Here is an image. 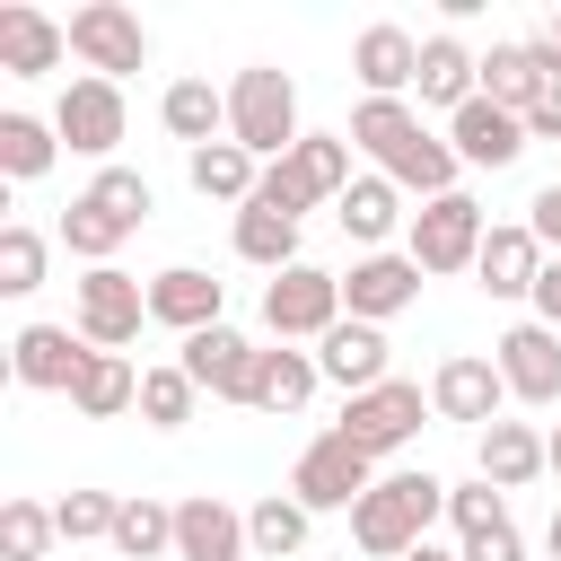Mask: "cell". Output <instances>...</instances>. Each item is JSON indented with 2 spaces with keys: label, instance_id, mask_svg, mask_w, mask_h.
<instances>
[{
  "label": "cell",
  "instance_id": "6da1fadb",
  "mask_svg": "<svg viewBox=\"0 0 561 561\" xmlns=\"http://www.w3.org/2000/svg\"><path fill=\"white\" fill-rule=\"evenodd\" d=\"M351 149H368L377 175H386L394 193H421V202L456 193V167H465V158H456L403 96H359V114H351Z\"/></svg>",
  "mask_w": 561,
  "mask_h": 561
},
{
  "label": "cell",
  "instance_id": "7a4b0ae2",
  "mask_svg": "<svg viewBox=\"0 0 561 561\" xmlns=\"http://www.w3.org/2000/svg\"><path fill=\"white\" fill-rule=\"evenodd\" d=\"M447 508V482L438 473H377V491L351 508V543L368 561H403L430 543V517Z\"/></svg>",
  "mask_w": 561,
  "mask_h": 561
},
{
  "label": "cell",
  "instance_id": "3957f363",
  "mask_svg": "<svg viewBox=\"0 0 561 561\" xmlns=\"http://www.w3.org/2000/svg\"><path fill=\"white\" fill-rule=\"evenodd\" d=\"M228 140H237L245 158H272V167L307 140V131H298V88H289V70L254 61V70L228 79Z\"/></svg>",
  "mask_w": 561,
  "mask_h": 561
},
{
  "label": "cell",
  "instance_id": "277c9868",
  "mask_svg": "<svg viewBox=\"0 0 561 561\" xmlns=\"http://www.w3.org/2000/svg\"><path fill=\"white\" fill-rule=\"evenodd\" d=\"M377 456L368 447H351L342 430H324V438H307V456L289 465V500L316 517V508H359L368 491H377V473H368Z\"/></svg>",
  "mask_w": 561,
  "mask_h": 561
},
{
  "label": "cell",
  "instance_id": "5b68a950",
  "mask_svg": "<svg viewBox=\"0 0 561 561\" xmlns=\"http://www.w3.org/2000/svg\"><path fill=\"white\" fill-rule=\"evenodd\" d=\"M263 324H272V342H324V333L342 324V280L316 272V263L272 272V280H263Z\"/></svg>",
  "mask_w": 561,
  "mask_h": 561
},
{
  "label": "cell",
  "instance_id": "8992f818",
  "mask_svg": "<svg viewBox=\"0 0 561 561\" xmlns=\"http://www.w3.org/2000/svg\"><path fill=\"white\" fill-rule=\"evenodd\" d=\"M482 237H491V228H482V202L456 184V193H438V202L412 210V245H403V254H412L421 272H473Z\"/></svg>",
  "mask_w": 561,
  "mask_h": 561
},
{
  "label": "cell",
  "instance_id": "52a82bcc",
  "mask_svg": "<svg viewBox=\"0 0 561 561\" xmlns=\"http://www.w3.org/2000/svg\"><path fill=\"white\" fill-rule=\"evenodd\" d=\"M70 53L88 61V79H123L149 61V26L123 0H88V9H70Z\"/></svg>",
  "mask_w": 561,
  "mask_h": 561
},
{
  "label": "cell",
  "instance_id": "ba28073f",
  "mask_svg": "<svg viewBox=\"0 0 561 561\" xmlns=\"http://www.w3.org/2000/svg\"><path fill=\"white\" fill-rule=\"evenodd\" d=\"M421 412H430V394H421L412 377H386V386H368V394H351L333 430H342L351 447H368V456H394V447H403V438L421 430Z\"/></svg>",
  "mask_w": 561,
  "mask_h": 561
},
{
  "label": "cell",
  "instance_id": "9c48e42d",
  "mask_svg": "<svg viewBox=\"0 0 561 561\" xmlns=\"http://www.w3.org/2000/svg\"><path fill=\"white\" fill-rule=\"evenodd\" d=\"M140 324H149V289H140L123 263H96V272L79 280V333H88L96 351H123V342H140Z\"/></svg>",
  "mask_w": 561,
  "mask_h": 561
},
{
  "label": "cell",
  "instance_id": "30bf717a",
  "mask_svg": "<svg viewBox=\"0 0 561 561\" xmlns=\"http://www.w3.org/2000/svg\"><path fill=\"white\" fill-rule=\"evenodd\" d=\"M447 517H456V552L465 561H526L517 543V517L491 482H447Z\"/></svg>",
  "mask_w": 561,
  "mask_h": 561
},
{
  "label": "cell",
  "instance_id": "8fae6325",
  "mask_svg": "<svg viewBox=\"0 0 561 561\" xmlns=\"http://www.w3.org/2000/svg\"><path fill=\"white\" fill-rule=\"evenodd\" d=\"M53 131H61L79 158H114V140H123V88H114V79H70V88L53 96Z\"/></svg>",
  "mask_w": 561,
  "mask_h": 561
},
{
  "label": "cell",
  "instance_id": "7c38bea8",
  "mask_svg": "<svg viewBox=\"0 0 561 561\" xmlns=\"http://www.w3.org/2000/svg\"><path fill=\"white\" fill-rule=\"evenodd\" d=\"M88 359H96V342L70 333V324H26V333L9 342V368H18V386H35V394H70Z\"/></svg>",
  "mask_w": 561,
  "mask_h": 561
},
{
  "label": "cell",
  "instance_id": "4fadbf2b",
  "mask_svg": "<svg viewBox=\"0 0 561 561\" xmlns=\"http://www.w3.org/2000/svg\"><path fill=\"white\" fill-rule=\"evenodd\" d=\"M500 403H508L500 359H473V351L438 359V377H430V412H438V421H473V430H491V421H500Z\"/></svg>",
  "mask_w": 561,
  "mask_h": 561
},
{
  "label": "cell",
  "instance_id": "5bb4252c",
  "mask_svg": "<svg viewBox=\"0 0 561 561\" xmlns=\"http://www.w3.org/2000/svg\"><path fill=\"white\" fill-rule=\"evenodd\" d=\"M491 359H500V377H508L517 403H561V333L552 324H508L491 342Z\"/></svg>",
  "mask_w": 561,
  "mask_h": 561
},
{
  "label": "cell",
  "instance_id": "9a60e30c",
  "mask_svg": "<svg viewBox=\"0 0 561 561\" xmlns=\"http://www.w3.org/2000/svg\"><path fill=\"white\" fill-rule=\"evenodd\" d=\"M421 298V263L412 254H359L351 272H342V307L359 316V324H386V316H403Z\"/></svg>",
  "mask_w": 561,
  "mask_h": 561
},
{
  "label": "cell",
  "instance_id": "2e32d148",
  "mask_svg": "<svg viewBox=\"0 0 561 561\" xmlns=\"http://www.w3.org/2000/svg\"><path fill=\"white\" fill-rule=\"evenodd\" d=\"M219 307H228V280H210L202 263H167V272L149 280V316H158V324H175L184 342H193V333H210V324H219Z\"/></svg>",
  "mask_w": 561,
  "mask_h": 561
},
{
  "label": "cell",
  "instance_id": "e0dca14e",
  "mask_svg": "<svg viewBox=\"0 0 561 561\" xmlns=\"http://www.w3.org/2000/svg\"><path fill=\"white\" fill-rule=\"evenodd\" d=\"M61 53H70V26L61 18H44L26 0L0 9V70L9 79H44V70H61Z\"/></svg>",
  "mask_w": 561,
  "mask_h": 561
},
{
  "label": "cell",
  "instance_id": "ac0fdd59",
  "mask_svg": "<svg viewBox=\"0 0 561 561\" xmlns=\"http://www.w3.org/2000/svg\"><path fill=\"white\" fill-rule=\"evenodd\" d=\"M543 245H535V228L526 219H508V228H491L482 237V254H473V280L491 289V298H535V280H543Z\"/></svg>",
  "mask_w": 561,
  "mask_h": 561
},
{
  "label": "cell",
  "instance_id": "d6986e66",
  "mask_svg": "<svg viewBox=\"0 0 561 561\" xmlns=\"http://www.w3.org/2000/svg\"><path fill=\"white\" fill-rule=\"evenodd\" d=\"M202 394H219V403H245V386H254V342L245 333H228V324H210V333H193L184 342V359H175Z\"/></svg>",
  "mask_w": 561,
  "mask_h": 561
},
{
  "label": "cell",
  "instance_id": "ffe728a7",
  "mask_svg": "<svg viewBox=\"0 0 561 561\" xmlns=\"http://www.w3.org/2000/svg\"><path fill=\"white\" fill-rule=\"evenodd\" d=\"M245 552L254 543H245V517L228 500H210V491L175 500V561H245Z\"/></svg>",
  "mask_w": 561,
  "mask_h": 561
},
{
  "label": "cell",
  "instance_id": "44dd1931",
  "mask_svg": "<svg viewBox=\"0 0 561 561\" xmlns=\"http://www.w3.org/2000/svg\"><path fill=\"white\" fill-rule=\"evenodd\" d=\"M351 70H359V88L368 96H403V88H421V35H403V26H359V44H351Z\"/></svg>",
  "mask_w": 561,
  "mask_h": 561
},
{
  "label": "cell",
  "instance_id": "7402d4cb",
  "mask_svg": "<svg viewBox=\"0 0 561 561\" xmlns=\"http://www.w3.org/2000/svg\"><path fill=\"white\" fill-rule=\"evenodd\" d=\"M447 149H456L465 167H517V149H526V123H517L508 105L473 96L465 114H447Z\"/></svg>",
  "mask_w": 561,
  "mask_h": 561
},
{
  "label": "cell",
  "instance_id": "603a6c76",
  "mask_svg": "<svg viewBox=\"0 0 561 561\" xmlns=\"http://www.w3.org/2000/svg\"><path fill=\"white\" fill-rule=\"evenodd\" d=\"M316 368H324L342 394H368V386H386V333L359 324V316H342V324L316 342Z\"/></svg>",
  "mask_w": 561,
  "mask_h": 561
},
{
  "label": "cell",
  "instance_id": "cb8c5ba5",
  "mask_svg": "<svg viewBox=\"0 0 561 561\" xmlns=\"http://www.w3.org/2000/svg\"><path fill=\"white\" fill-rule=\"evenodd\" d=\"M473 96H482V61H473L456 35H421V105L465 114Z\"/></svg>",
  "mask_w": 561,
  "mask_h": 561
},
{
  "label": "cell",
  "instance_id": "d4e9b609",
  "mask_svg": "<svg viewBox=\"0 0 561 561\" xmlns=\"http://www.w3.org/2000/svg\"><path fill=\"white\" fill-rule=\"evenodd\" d=\"M316 351H289V342H272V351H254V386H245V403L254 412H298L307 394H316Z\"/></svg>",
  "mask_w": 561,
  "mask_h": 561
},
{
  "label": "cell",
  "instance_id": "484cf974",
  "mask_svg": "<svg viewBox=\"0 0 561 561\" xmlns=\"http://www.w3.org/2000/svg\"><path fill=\"white\" fill-rule=\"evenodd\" d=\"M473 456H482V482H491V491H526V482H535V473L552 465V447H543V438H535L526 421H491Z\"/></svg>",
  "mask_w": 561,
  "mask_h": 561
},
{
  "label": "cell",
  "instance_id": "4316f807",
  "mask_svg": "<svg viewBox=\"0 0 561 561\" xmlns=\"http://www.w3.org/2000/svg\"><path fill=\"white\" fill-rule=\"evenodd\" d=\"M482 96H491V105H508V114L526 123V114L552 96V79L535 70V44H491V53H482Z\"/></svg>",
  "mask_w": 561,
  "mask_h": 561
},
{
  "label": "cell",
  "instance_id": "83f0119b",
  "mask_svg": "<svg viewBox=\"0 0 561 561\" xmlns=\"http://www.w3.org/2000/svg\"><path fill=\"white\" fill-rule=\"evenodd\" d=\"M158 123H167L184 149H210V140H228V96H219L210 79H175V88L158 96Z\"/></svg>",
  "mask_w": 561,
  "mask_h": 561
},
{
  "label": "cell",
  "instance_id": "f1b7e54d",
  "mask_svg": "<svg viewBox=\"0 0 561 561\" xmlns=\"http://www.w3.org/2000/svg\"><path fill=\"white\" fill-rule=\"evenodd\" d=\"M280 167L298 175V193H307V202H342V193L359 184V175H351V131H307Z\"/></svg>",
  "mask_w": 561,
  "mask_h": 561
},
{
  "label": "cell",
  "instance_id": "f546056e",
  "mask_svg": "<svg viewBox=\"0 0 561 561\" xmlns=\"http://www.w3.org/2000/svg\"><path fill=\"white\" fill-rule=\"evenodd\" d=\"M184 175H193V193L202 202H254V184H263V167L237 149V140H210V149H184Z\"/></svg>",
  "mask_w": 561,
  "mask_h": 561
},
{
  "label": "cell",
  "instance_id": "4dcf8cb0",
  "mask_svg": "<svg viewBox=\"0 0 561 561\" xmlns=\"http://www.w3.org/2000/svg\"><path fill=\"white\" fill-rule=\"evenodd\" d=\"M333 219H342V237H351V245L386 254V237H394V219H403V193H394L386 175H359V184L333 202Z\"/></svg>",
  "mask_w": 561,
  "mask_h": 561
},
{
  "label": "cell",
  "instance_id": "1f68e13d",
  "mask_svg": "<svg viewBox=\"0 0 561 561\" xmlns=\"http://www.w3.org/2000/svg\"><path fill=\"white\" fill-rule=\"evenodd\" d=\"M70 403H79L88 421H114V412H140V368H131L123 351H96V359L79 368V386H70Z\"/></svg>",
  "mask_w": 561,
  "mask_h": 561
},
{
  "label": "cell",
  "instance_id": "d6a6232c",
  "mask_svg": "<svg viewBox=\"0 0 561 561\" xmlns=\"http://www.w3.org/2000/svg\"><path fill=\"white\" fill-rule=\"evenodd\" d=\"M123 561H175V508L167 500H123V517H114V535H105Z\"/></svg>",
  "mask_w": 561,
  "mask_h": 561
},
{
  "label": "cell",
  "instance_id": "836d02e7",
  "mask_svg": "<svg viewBox=\"0 0 561 561\" xmlns=\"http://www.w3.org/2000/svg\"><path fill=\"white\" fill-rule=\"evenodd\" d=\"M237 254L263 263V272H289V263H298V219L272 210V202H245V210H237Z\"/></svg>",
  "mask_w": 561,
  "mask_h": 561
},
{
  "label": "cell",
  "instance_id": "e575fe53",
  "mask_svg": "<svg viewBox=\"0 0 561 561\" xmlns=\"http://www.w3.org/2000/svg\"><path fill=\"white\" fill-rule=\"evenodd\" d=\"M53 158H61V131H53V123H35V114H0V175H9V184H35Z\"/></svg>",
  "mask_w": 561,
  "mask_h": 561
},
{
  "label": "cell",
  "instance_id": "d590c367",
  "mask_svg": "<svg viewBox=\"0 0 561 561\" xmlns=\"http://www.w3.org/2000/svg\"><path fill=\"white\" fill-rule=\"evenodd\" d=\"M245 543H254L263 561H289V552L307 543V508H298V500H280V491H272V500H254V508H245Z\"/></svg>",
  "mask_w": 561,
  "mask_h": 561
},
{
  "label": "cell",
  "instance_id": "8d00e7d4",
  "mask_svg": "<svg viewBox=\"0 0 561 561\" xmlns=\"http://www.w3.org/2000/svg\"><path fill=\"white\" fill-rule=\"evenodd\" d=\"M193 403H202V386H193L184 368H140V421H149V430H184Z\"/></svg>",
  "mask_w": 561,
  "mask_h": 561
},
{
  "label": "cell",
  "instance_id": "74e56055",
  "mask_svg": "<svg viewBox=\"0 0 561 561\" xmlns=\"http://www.w3.org/2000/svg\"><path fill=\"white\" fill-rule=\"evenodd\" d=\"M88 202H96V210H105V219H114L123 237H131V228H140V219L158 210V193H149V175H131V167H105V175L88 184Z\"/></svg>",
  "mask_w": 561,
  "mask_h": 561
},
{
  "label": "cell",
  "instance_id": "f35d334b",
  "mask_svg": "<svg viewBox=\"0 0 561 561\" xmlns=\"http://www.w3.org/2000/svg\"><path fill=\"white\" fill-rule=\"evenodd\" d=\"M61 245H70V254H79V263L96 272V263H114V245H123V228H114V219H105V210H96V202L79 193V202L61 210Z\"/></svg>",
  "mask_w": 561,
  "mask_h": 561
},
{
  "label": "cell",
  "instance_id": "ab89813d",
  "mask_svg": "<svg viewBox=\"0 0 561 561\" xmlns=\"http://www.w3.org/2000/svg\"><path fill=\"white\" fill-rule=\"evenodd\" d=\"M0 289H9V298L44 289V237H35L26 219H9V228H0Z\"/></svg>",
  "mask_w": 561,
  "mask_h": 561
},
{
  "label": "cell",
  "instance_id": "60d3db41",
  "mask_svg": "<svg viewBox=\"0 0 561 561\" xmlns=\"http://www.w3.org/2000/svg\"><path fill=\"white\" fill-rule=\"evenodd\" d=\"M53 535H61L53 508H35V500H9V508H0V561H44Z\"/></svg>",
  "mask_w": 561,
  "mask_h": 561
},
{
  "label": "cell",
  "instance_id": "b9f144b4",
  "mask_svg": "<svg viewBox=\"0 0 561 561\" xmlns=\"http://www.w3.org/2000/svg\"><path fill=\"white\" fill-rule=\"evenodd\" d=\"M114 517H123V500H114V491H70V500L53 508V526H61V543H88V535H114Z\"/></svg>",
  "mask_w": 561,
  "mask_h": 561
},
{
  "label": "cell",
  "instance_id": "7bdbcfd3",
  "mask_svg": "<svg viewBox=\"0 0 561 561\" xmlns=\"http://www.w3.org/2000/svg\"><path fill=\"white\" fill-rule=\"evenodd\" d=\"M526 228H535V245H543V254H561V184H543V193L526 202Z\"/></svg>",
  "mask_w": 561,
  "mask_h": 561
},
{
  "label": "cell",
  "instance_id": "ee69618b",
  "mask_svg": "<svg viewBox=\"0 0 561 561\" xmlns=\"http://www.w3.org/2000/svg\"><path fill=\"white\" fill-rule=\"evenodd\" d=\"M254 202H272V210H289V219H298V210H316V202L298 193V175H289V167H263V184H254Z\"/></svg>",
  "mask_w": 561,
  "mask_h": 561
},
{
  "label": "cell",
  "instance_id": "f6af8a7d",
  "mask_svg": "<svg viewBox=\"0 0 561 561\" xmlns=\"http://www.w3.org/2000/svg\"><path fill=\"white\" fill-rule=\"evenodd\" d=\"M535 324H552L561 333V254L543 263V280H535Z\"/></svg>",
  "mask_w": 561,
  "mask_h": 561
},
{
  "label": "cell",
  "instance_id": "bcb514c9",
  "mask_svg": "<svg viewBox=\"0 0 561 561\" xmlns=\"http://www.w3.org/2000/svg\"><path fill=\"white\" fill-rule=\"evenodd\" d=\"M526 140H561V88H552V96L526 114Z\"/></svg>",
  "mask_w": 561,
  "mask_h": 561
},
{
  "label": "cell",
  "instance_id": "7dc6e473",
  "mask_svg": "<svg viewBox=\"0 0 561 561\" xmlns=\"http://www.w3.org/2000/svg\"><path fill=\"white\" fill-rule=\"evenodd\" d=\"M403 561H465V552H438V543H421V552H403Z\"/></svg>",
  "mask_w": 561,
  "mask_h": 561
},
{
  "label": "cell",
  "instance_id": "c3c4849f",
  "mask_svg": "<svg viewBox=\"0 0 561 561\" xmlns=\"http://www.w3.org/2000/svg\"><path fill=\"white\" fill-rule=\"evenodd\" d=\"M543 543H552V561H561V508H552V526H543Z\"/></svg>",
  "mask_w": 561,
  "mask_h": 561
},
{
  "label": "cell",
  "instance_id": "681fc988",
  "mask_svg": "<svg viewBox=\"0 0 561 561\" xmlns=\"http://www.w3.org/2000/svg\"><path fill=\"white\" fill-rule=\"evenodd\" d=\"M543 447H552V473H561V430H552V438H543Z\"/></svg>",
  "mask_w": 561,
  "mask_h": 561
},
{
  "label": "cell",
  "instance_id": "f907efd6",
  "mask_svg": "<svg viewBox=\"0 0 561 561\" xmlns=\"http://www.w3.org/2000/svg\"><path fill=\"white\" fill-rule=\"evenodd\" d=\"M552 44H561V18H552Z\"/></svg>",
  "mask_w": 561,
  "mask_h": 561
}]
</instances>
